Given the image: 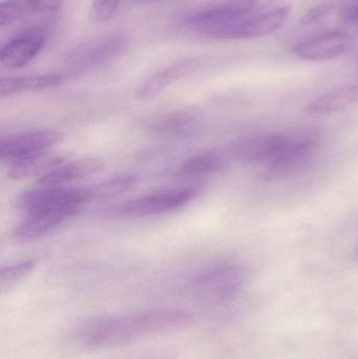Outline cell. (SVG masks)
<instances>
[{
	"label": "cell",
	"mask_w": 358,
	"mask_h": 359,
	"mask_svg": "<svg viewBox=\"0 0 358 359\" xmlns=\"http://www.w3.org/2000/svg\"><path fill=\"white\" fill-rule=\"evenodd\" d=\"M193 323V314L177 310L101 316L82 324L76 332V339L90 349H111L144 337L176 332Z\"/></svg>",
	"instance_id": "cell-1"
},
{
	"label": "cell",
	"mask_w": 358,
	"mask_h": 359,
	"mask_svg": "<svg viewBox=\"0 0 358 359\" xmlns=\"http://www.w3.org/2000/svg\"><path fill=\"white\" fill-rule=\"evenodd\" d=\"M245 282L246 273L241 267L225 264L202 272L193 280L191 288L202 303L218 305L235 297Z\"/></svg>",
	"instance_id": "cell-2"
},
{
	"label": "cell",
	"mask_w": 358,
	"mask_h": 359,
	"mask_svg": "<svg viewBox=\"0 0 358 359\" xmlns=\"http://www.w3.org/2000/svg\"><path fill=\"white\" fill-rule=\"evenodd\" d=\"M317 145L319 139L310 133L289 134L285 147L267 161L262 178L277 181L298 174L312 159Z\"/></svg>",
	"instance_id": "cell-3"
},
{
	"label": "cell",
	"mask_w": 358,
	"mask_h": 359,
	"mask_svg": "<svg viewBox=\"0 0 358 359\" xmlns=\"http://www.w3.org/2000/svg\"><path fill=\"white\" fill-rule=\"evenodd\" d=\"M200 187L160 190L122 203L115 212L124 217H151L172 212L185 206L200 194Z\"/></svg>",
	"instance_id": "cell-4"
},
{
	"label": "cell",
	"mask_w": 358,
	"mask_h": 359,
	"mask_svg": "<svg viewBox=\"0 0 358 359\" xmlns=\"http://www.w3.org/2000/svg\"><path fill=\"white\" fill-rule=\"evenodd\" d=\"M128 40L121 35H107L82 44L69 61L74 75L88 73L120 56L125 50Z\"/></svg>",
	"instance_id": "cell-5"
},
{
	"label": "cell",
	"mask_w": 358,
	"mask_h": 359,
	"mask_svg": "<svg viewBox=\"0 0 358 359\" xmlns=\"http://www.w3.org/2000/svg\"><path fill=\"white\" fill-rule=\"evenodd\" d=\"M90 201L88 190L83 188H69L64 186H40L23 191L17 196V208L25 213L43 209L56 208L67 205L78 204L83 206Z\"/></svg>",
	"instance_id": "cell-6"
},
{
	"label": "cell",
	"mask_w": 358,
	"mask_h": 359,
	"mask_svg": "<svg viewBox=\"0 0 358 359\" xmlns=\"http://www.w3.org/2000/svg\"><path fill=\"white\" fill-rule=\"evenodd\" d=\"M63 134L58 130H36L23 133L0 139V158L1 161L12 162L42 151H50V147L62 141Z\"/></svg>",
	"instance_id": "cell-7"
},
{
	"label": "cell",
	"mask_w": 358,
	"mask_h": 359,
	"mask_svg": "<svg viewBox=\"0 0 358 359\" xmlns=\"http://www.w3.org/2000/svg\"><path fill=\"white\" fill-rule=\"evenodd\" d=\"M355 40L344 32H328L296 44L291 53L308 61H328L344 56L354 48Z\"/></svg>",
	"instance_id": "cell-8"
},
{
	"label": "cell",
	"mask_w": 358,
	"mask_h": 359,
	"mask_svg": "<svg viewBox=\"0 0 358 359\" xmlns=\"http://www.w3.org/2000/svg\"><path fill=\"white\" fill-rule=\"evenodd\" d=\"M81 208L82 205L73 204L27 213L25 219L13 230V236L18 240L40 238L58 227Z\"/></svg>",
	"instance_id": "cell-9"
},
{
	"label": "cell",
	"mask_w": 358,
	"mask_h": 359,
	"mask_svg": "<svg viewBox=\"0 0 358 359\" xmlns=\"http://www.w3.org/2000/svg\"><path fill=\"white\" fill-rule=\"evenodd\" d=\"M46 44L42 29H32L19 34L0 50V63L8 69H17L29 65Z\"/></svg>",
	"instance_id": "cell-10"
},
{
	"label": "cell",
	"mask_w": 358,
	"mask_h": 359,
	"mask_svg": "<svg viewBox=\"0 0 358 359\" xmlns=\"http://www.w3.org/2000/svg\"><path fill=\"white\" fill-rule=\"evenodd\" d=\"M289 134H263L246 137L235 143L233 155L244 163L269 161L287 143Z\"/></svg>",
	"instance_id": "cell-11"
},
{
	"label": "cell",
	"mask_w": 358,
	"mask_h": 359,
	"mask_svg": "<svg viewBox=\"0 0 358 359\" xmlns=\"http://www.w3.org/2000/svg\"><path fill=\"white\" fill-rule=\"evenodd\" d=\"M289 14V6H282L265 14L249 17L227 31L221 40L250 39L269 35L282 27Z\"/></svg>",
	"instance_id": "cell-12"
},
{
	"label": "cell",
	"mask_w": 358,
	"mask_h": 359,
	"mask_svg": "<svg viewBox=\"0 0 358 359\" xmlns=\"http://www.w3.org/2000/svg\"><path fill=\"white\" fill-rule=\"evenodd\" d=\"M201 116L195 109L170 111L149 122V130L159 136L187 138L201 128Z\"/></svg>",
	"instance_id": "cell-13"
},
{
	"label": "cell",
	"mask_w": 358,
	"mask_h": 359,
	"mask_svg": "<svg viewBox=\"0 0 358 359\" xmlns=\"http://www.w3.org/2000/svg\"><path fill=\"white\" fill-rule=\"evenodd\" d=\"M201 62L198 59L181 61L153 74L139 88L138 97L142 100H149L161 94L174 81L193 73L199 69Z\"/></svg>",
	"instance_id": "cell-14"
},
{
	"label": "cell",
	"mask_w": 358,
	"mask_h": 359,
	"mask_svg": "<svg viewBox=\"0 0 358 359\" xmlns=\"http://www.w3.org/2000/svg\"><path fill=\"white\" fill-rule=\"evenodd\" d=\"M67 0H4L0 4V25L8 27L33 15L54 12Z\"/></svg>",
	"instance_id": "cell-15"
},
{
	"label": "cell",
	"mask_w": 358,
	"mask_h": 359,
	"mask_svg": "<svg viewBox=\"0 0 358 359\" xmlns=\"http://www.w3.org/2000/svg\"><path fill=\"white\" fill-rule=\"evenodd\" d=\"M103 168V162L97 158H85L63 162L38 180L40 186H64L65 184L90 176Z\"/></svg>",
	"instance_id": "cell-16"
},
{
	"label": "cell",
	"mask_w": 358,
	"mask_h": 359,
	"mask_svg": "<svg viewBox=\"0 0 358 359\" xmlns=\"http://www.w3.org/2000/svg\"><path fill=\"white\" fill-rule=\"evenodd\" d=\"M64 161L65 158L59 154L50 151H42L12 162L8 168V177L14 180H23L35 176L41 178Z\"/></svg>",
	"instance_id": "cell-17"
},
{
	"label": "cell",
	"mask_w": 358,
	"mask_h": 359,
	"mask_svg": "<svg viewBox=\"0 0 358 359\" xmlns=\"http://www.w3.org/2000/svg\"><path fill=\"white\" fill-rule=\"evenodd\" d=\"M65 80L61 74L21 76V77H2L0 79V96H11L29 90H44L60 86Z\"/></svg>",
	"instance_id": "cell-18"
},
{
	"label": "cell",
	"mask_w": 358,
	"mask_h": 359,
	"mask_svg": "<svg viewBox=\"0 0 358 359\" xmlns=\"http://www.w3.org/2000/svg\"><path fill=\"white\" fill-rule=\"evenodd\" d=\"M358 103V83L330 90L309 103L307 111L310 114H330L342 111Z\"/></svg>",
	"instance_id": "cell-19"
},
{
	"label": "cell",
	"mask_w": 358,
	"mask_h": 359,
	"mask_svg": "<svg viewBox=\"0 0 358 359\" xmlns=\"http://www.w3.org/2000/svg\"><path fill=\"white\" fill-rule=\"evenodd\" d=\"M226 165L224 158L214 151H205L183 162L177 176L183 180H200L222 172Z\"/></svg>",
	"instance_id": "cell-20"
},
{
	"label": "cell",
	"mask_w": 358,
	"mask_h": 359,
	"mask_svg": "<svg viewBox=\"0 0 358 359\" xmlns=\"http://www.w3.org/2000/svg\"><path fill=\"white\" fill-rule=\"evenodd\" d=\"M137 183V177L134 175H123L115 177L101 183L86 187L90 201L113 198L132 189Z\"/></svg>",
	"instance_id": "cell-21"
},
{
	"label": "cell",
	"mask_w": 358,
	"mask_h": 359,
	"mask_svg": "<svg viewBox=\"0 0 358 359\" xmlns=\"http://www.w3.org/2000/svg\"><path fill=\"white\" fill-rule=\"evenodd\" d=\"M37 262L35 259H27L13 265L6 266L0 270V289L6 292L8 289L18 284L35 268Z\"/></svg>",
	"instance_id": "cell-22"
},
{
	"label": "cell",
	"mask_w": 358,
	"mask_h": 359,
	"mask_svg": "<svg viewBox=\"0 0 358 359\" xmlns=\"http://www.w3.org/2000/svg\"><path fill=\"white\" fill-rule=\"evenodd\" d=\"M122 0H94L92 15L97 21H107L116 14Z\"/></svg>",
	"instance_id": "cell-23"
},
{
	"label": "cell",
	"mask_w": 358,
	"mask_h": 359,
	"mask_svg": "<svg viewBox=\"0 0 358 359\" xmlns=\"http://www.w3.org/2000/svg\"><path fill=\"white\" fill-rule=\"evenodd\" d=\"M333 6L328 4H322L319 6H313L312 8L305 13L301 19L302 25H311L313 23L319 22L322 19L325 18L330 12H331Z\"/></svg>",
	"instance_id": "cell-24"
},
{
	"label": "cell",
	"mask_w": 358,
	"mask_h": 359,
	"mask_svg": "<svg viewBox=\"0 0 358 359\" xmlns=\"http://www.w3.org/2000/svg\"><path fill=\"white\" fill-rule=\"evenodd\" d=\"M343 20L351 25H358V0L343 6L340 12Z\"/></svg>",
	"instance_id": "cell-25"
},
{
	"label": "cell",
	"mask_w": 358,
	"mask_h": 359,
	"mask_svg": "<svg viewBox=\"0 0 358 359\" xmlns=\"http://www.w3.org/2000/svg\"><path fill=\"white\" fill-rule=\"evenodd\" d=\"M249 1L250 6L254 13L259 12V11L264 10V8H268V6H273L275 2L279 0H248Z\"/></svg>",
	"instance_id": "cell-26"
},
{
	"label": "cell",
	"mask_w": 358,
	"mask_h": 359,
	"mask_svg": "<svg viewBox=\"0 0 358 359\" xmlns=\"http://www.w3.org/2000/svg\"><path fill=\"white\" fill-rule=\"evenodd\" d=\"M137 1L140 2V4H151V2H157L160 0H137Z\"/></svg>",
	"instance_id": "cell-27"
}]
</instances>
